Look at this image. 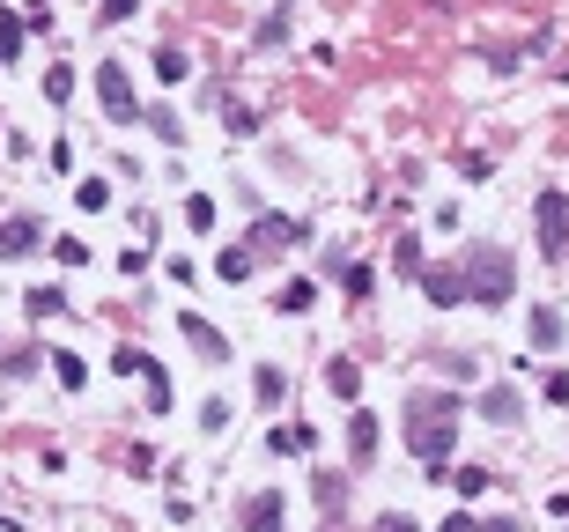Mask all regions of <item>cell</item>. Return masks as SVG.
<instances>
[{"mask_svg": "<svg viewBox=\"0 0 569 532\" xmlns=\"http://www.w3.org/2000/svg\"><path fill=\"white\" fill-rule=\"evenodd\" d=\"M481 532H518V525H510V518H488V525H481Z\"/></svg>", "mask_w": 569, "mask_h": 532, "instance_id": "1f68e13d", "label": "cell"}, {"mask_svg": "<svg viewBox=\"0 0 569 532\" xmlns=\"http://www.w3.org/2000/svg\"><path fill=\"white\" fill-rule=\"evenodd\" d=\"M533 222H540V252L547 259H569V193H540L533 200Z\"/></svg>", "mask_w": 569, "mask_h": 532, "instance_id": "3957f363", "label": "cell"}, {"mask_svg": "<svg viewBox=\"0 0 569 532\" xmlns=\"http://www.w3.org/2000/svg\"><path fill=\"white\" fill-rule=\"evenodd\" d=\"M156 74H163V82H185V74H193V60H185L178 45H156Z\"/></svg>", "mask_w": 569, "mask_h": 532, "instance_id": "ac0fdd59", "label": "cell"}, {"mask_svg": "<svg viewBox=\"0 0 569 532\" xmlns=\"http://www.w3.org/2000/svg\"><path fill=\"white\" fill-rule=\"evenodd\" d=\"M459 414H466L459 392H407V451L444 473V459L459 451Z\"/></svg>", "mask_w": 569, "mask_h": 532, "instance_id": "6da1fadb", "label": "cell"}, {"mask_svg": "<svg viewBox=\"0 0 569 532\" xmlns=\"http://www.w3.org/2000/svg\"><path fill=\"white\" fill-rule=\"evenodd\" d=\"M178 326H185V340H193V348L207 355V363H230V340H222L215 326H207V318H193V311H185V318H178Z\"/></svg>", "mask_w": 569, "mask_h": 532, "instance_id": "9c48e42d", "label": "cell"}, {"mask_svg": "<svg viewBox=\"0 0 569 532\" xmlns=\"http://www.w3.org/2000/svg\"><path fill=\"white\" fill-rule=\"evenodd\" d=\"M97 97H104V111H111L119 126L141 111V104H134V82H126V67H119V60H104V67H97Z\"/></svg>", "mask_w": 569, "mask_h": 532, "instance_id": "5b68a950", "label": "cell"}, {"mask_svg": "<svg viewBox=\"0 0 569 532\" xmlns=\"http://www.w3.org/2000/svg\"><path fill=\"white\" fill-rule=\"evenodd\" d=\"M274 311H281V318L311 311V281H303V274H296V281H281V289H274Z\"/></svg>", "mask_w": 569, "mask_h": 532, "instance_id": "5bb4252c", "label": "cell"}, {"mask_svg": "<svg viewBox=\"0 0 569 532\" xmlns=\"http://www.w3.org/2000/svg\"><path fill=\"white\" fill-rule=\"evenodd\" d=\"M141 377H148V407H156V414H170V377H163L156 363H148Z\"/></svg>", "mask_w": 569, "mask_h": 532, "instance_id": "44dd1931", "label": "cell"}, {"mask_svg": "<svg viewBox=\"0 0 569 532\" xmlns=\"http://www.w3.org/2000/svg\"><path fill=\"white\" fill-rule=\"evenodd\" d=\"M348 451H355V466H370V451H377V414H363V407L348 414Z\"/></svg>", "mask_w": 569, "mask_h": 532, "instance_id": "30bf717a", "label": "cell"}, {"mask_svg": "<svg viewBox=\"0 0 569 532\" xmlns=\"http://www.w3.org/2000/svg\"><path fill=\"white\" fill-rule=\"evenodd\" d=\"M185 222H193V230H215V200L193 193V200H185Z\"/></svg>", "mask_w": 569, "mask_h": 532, "instance_id": "7402d4cb", "label": "cell"}, {"mask_svg": "<svg viewBox=\"0 0 569 532\" xmlns=\"http://www.w3.org/2000/svg\"><path fill=\"white\" fill-rule=\"evenodd\" d=\"M244 532H281V488H259L244 503Z\"/></svg>", "mask_w": 569, "mask_h": 532, "instance_id": "ba28073f", "label": "cell"}, {"mask_svg": "<svg viewBox=\"0 0 569 532\" xmlns=\"http://www.w3.org/2000/svg\"><path fill=\"white\" fill-rule=\"evenodd\" d=\"M340 281H348V296H370V266L348 259V266H340Z\"/></svg>", "mask_w": 569, "mask_h": 532, "instance_id": "83f0119b", "label": "cell"}, {"mask_svg": "<svg viewBox=\"0 0 569 532\" xmlns=\"http://www.w3.org/2000/svg\"><path fill=\"white\" fill-rule=\"evenodd\" d=\"M23 252H37V222H0V259H23Z\"/></svg>", "mask_w": 569, "mask_h": 532, "instance_id": "8fae6325", "label": "cell"}, {"mask_svg": "<svg viewBox=\"0 0 569 532\" xmlns=\"http://www.w3.org/2000/svg\"><path fill=\"white\" fill-rule=\"evenodd\" d=\"M525 326H533V348H562V311H555V303H533Z\"/></svg>", "mask_w": 569, "mask_h": 532, "instance_id": "7c38bea8", "label": "cell"}, {"mask_svg": "<svg viewBox=\"0 0 569 532\" xmlns=\"http://www.w3.org/2000/svg\"><path fill=\"white\" fill-rule=\"evenodd\" d=\"M15 52H23V23H15V15H0V60H15Z\"/></svg>", "mask_w": 569, "mask_h": 532, "instance_id": "d4e9b609", "label": "cell"}, {"mask_svg": "<svg viewBox=\"0 0 569 532\" xmlns=\"http://www.w3.org/2000/svg\"><path fill=\"white\" fill-rule=\"evenodd\" d=\"M252 392H259V407H281V399H289V377H281L274 363H259V377H252Z\"/></svg>", "mask_w": 569, "mask_h": 532, "instance_id": "2e32d148", "label": "cell"}, {"mask_svg": "<svg viewBox=\"0 0 569 532\" xmlns=\"http://www.w3.org/2000/svg\"><path fill=\"white\" fill-rule=\"evenodd\" d=\"M23 303H30V318H52V311H60V303H67V296H60V289H30Z\"/></svg>", "mask_w": 569, "mask_h": 532, "instance_id": "cb8c5ba5", "label": "cell"}, {"mask_svg": "<svg viewBox=\"0 0 569 532\" xmlns=\"http://www.w3.org/2000/svg\"><path fill=\"white\" fill-rule=\"evenodd\" d=\"M518 414H525V392H518V385H488V392H481V422L510 429Z\"/></svg>", "mask_w": 569, "mask_h": 532, "instance_id": "52a82bcc", "label": "cell"}, {"mask_svg": "<svg viewBox=\"0 0 569 532\" xmlns=\"http://www.w3.org/2000/svg\"><path fill=\"white\" fill-rule=\"evenodd\" d=\"M215 274H222V281H244V274H252V244H237V252H230V244H222Z\"/></svg>", "mask_w": 569, "mask_h": 532, "instance_id": "e0dca14e", "label": "cell"}, {"mask_svg": "<svg viewBox=\"0 0 569 532\" xmlns=\"http://www.w3.org/2000/svg\"><path fill=\"white\" fill-rule=\"evenodd\" d=\"M422 296L436 303V311H459L466 303V274L459 266H422Z\"/></svg>", "mask_w": 569, "mask_h": 532, "instance_id": "8992f818", "label": "cell"}, {"mask_svg": "<svg viewBox=\"0 0 569 532\" xmlns=\"http://www.w3.org/2000/svg\"><path fill=\"white\" fill-rule=\"evenodd\" d=\"M459 274H466V303H481V311L510 303V289H518V266H510L503 244H466Z\"/></svg>", "mask_w": 569, "mask_h": 532, "instance_id": "7a4b0ae2", "label": "cell"}, {"mask_svg": "<svg viewBox=\"0 0 569 532\" xmlns=\"http://www.w3.org/2000/svg\"><path fill=\"white\" fill-rule=\"evenodd\" d=\"M392 266H400V274H414V281H422V244H414V237H400V244H392Z\"/></svg>", "mask_w": 569, "mask_h": 532, "instance_id": "d6986e66", "label": "cell"}, {"mask_svg": "<svg viewBox=\"0 0 569 532\" xmlns=\"http://www.w3.org/2000/svg\"><path fill=\"white\" fill-rule=\"evenodd\" d=\"M111 370H119V377H141L148 355H141V348H119V355H111Z\"/></svg>", "mask_w": 569, "mask_h": 532, "instance_id": "4316f807", "label": "cell"}, {"mask_svg": "<svg viewBox=\"0 0 569 532\" xmlns=\"http://www.w3.org/2000/svg\"><path fill=\"white\" fill-rule=\"evenodd\" d=\"M259 45H281V37H289V8H274V15H259Z\"/></svg>", "mask_w": 569, "mask_h": 532, "instance_id": "ffe728a7", "label": "cell"}, {"mask_svg": "<svg viewBox=\"0 0 569 532\" xmlns=\"http://www.w3.org/2000/svg\"><path fill=\"white\" fill-rule=\"evenodd\" d=\"M488 481H496L488 466H459V473H444V488H459L466 503H473V496H488Z\"/></svg>", "mask_w": 569, "mask_h": 532, "instance_id": "9a60e30c", "label": "cell"}, {"mask_svg": "<svg viewBox=\"0 0 569 532\" xmlns=\"http://www.w3.org/2000/svg\"><path fill=\"white\" fill-rule=\"evenodd\" d=\"M444 532H481V525H473V518H466V510H459V518H444Z\"/></svg>", "mask_w": 569, "mask_h": 532, "instance_id": "4dcf8cb0", "label": "cell"}, {"mask_svg": "<svg viewBox=\"0 0 569 532\" xmlns=\"http://www.w3.org/2000/svg\"><path fill=\"white\" fill-rule=\"evenodd\" d=\"M244 244H252V252H289V244H311V222H296V215H259Z\"/></svg>", "mask_w": 569, "mask_h": 532, "instance_id": "277c9868", "label": "cell"}, {"mask_svg": "<svg viewBox=\"0 0 569 532\" xmlns=\"http://www.w3.org/2000/svg\"><path fill=\"white\" fill-rule=\"evenodd\" d=\"M52 363H60V385H67V392H82V385H89V370H82V355H52Z\"/></svg>", "mask_w": 569, "mask_h": 532, "instance_id": "603a6c76", "label": "cell"}, {"mask_svg": "<svg viewBox=\"0 0 569 532\" xmlns=\"http://www.w3.org/2000/svg\"><path fill=\"white\" fill-rule=\"evenodd\" d=\"M45 97H52V104H67V97H74V74H67V67H52V74H45Z\"/></svg>", "mask_w": 569, "mask_h": 532, "instance_id": "484cf974", "label": "cell"}, {"mask_svg": "<svg viewBox=\"0 0 569 532\" xmlns=\"http://www.w3.org/2000/svg\"><path fill=\"white\" fill-rule=\"evenodd\" d=\"M326 385H333L340 399H355V392H363V363H348V355H333V363H326Z\"/></svg>", "mask_w": 569, "mask_h": 532, "instance_id": "4fadbf2b", "label": "cell"}, {"mask_svg": "<svg viewBox=\"0 0 569 532\" xmlns=\"http://www.w3.org/2000/svg\"><path fill=\"white\" fill-rule=\"evenodd\" d=\"M134 15V0H104V23H126Z\"/></svg>", "mask_w": 569, "mask_h": 532, "instance_id": "f1b7e54d", "label": "cell"}, {"mask_svg": "<svg viewBox=\"0 0 569 532\" xmlns=\"http://www.w3.org/2000/svg\"><path fill=\"white\" fill-rule=\"evenodd\" d=\"M377 532H414V518H400V510H392V518H377Z\"/></svg>", "mask_w": 569, "mask_h": 532, "instance_id": "f546056e", "label": "cell"}]
</instances>
